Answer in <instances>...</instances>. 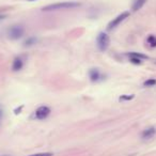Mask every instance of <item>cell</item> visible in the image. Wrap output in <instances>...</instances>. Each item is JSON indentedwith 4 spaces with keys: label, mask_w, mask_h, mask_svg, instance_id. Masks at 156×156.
Segmentation results:
<instances>
[{
    "label": "cell",
    "mask_w": 156,
    "mask_h": 156,
    "mask_svg": "<svg viewBox=\"0 0 156 156\" xmlns=\"http://www.w3.org/2000/svg\"><path fill=\"white\" fill-rule=\"evenodd\" d=\"M129 57H137V58H139V59H146V58L144 55L136 54V52H132V54H129Z\"/></svg>",
    "instance_id": "7c38bea8"
},
{
    "label": "cell",
    "mask_w": 156,
    "mask_h": 156,
    "mask_svg": "<svg viewBox=\"0 0 156 156\" xmlns=\"http://www.w3.org/2000/svg\"><path fill=\"white\" fill-rule=\"evenodd\" d=\"M156 133V129L154 128V127H150V128L146 129L143 133H142V138L143 139H150V138H152V137L155 135Z\"/></svg>",
    "instance_id": "8992f818"
},
{
    "label": "cell",
    "mask_w": 156,
    "mask_h": 156,
    "mask_svg": "<svg viewBox=\"0 0 156 156\" xmlns=\"http://www.w3.org/2000/svg\"><path fill=\"white\" fill-rule=\"evenodd\" d=\"M3 156H8V155H3Z\"/></svg>",
    "instance_id": "e0dca14e"
},
{
    "label": "cell",
    "mask_w": 156,
    "mask_h": 156,
    "mask_svg": "<svg viewBox=\"0 0 156 156\" xmlns=\"http://www.w3.org/2000/svg\"><path fill=\"white\" fill-rule=\"evenodd\" d=\"M130 61L135 64H140L141 63V59L137 58V57H130Z\"/></svg>",
    "instance_id": "4fadbf2b"
},
{
    "label": "cell",
    "mask_w": 156,
    "mask_h": 156,
    "mask_svg": "<svg viewBox=\"0 0 156 156\" xmlns=\"http://www.w3.org/2000/svg\"><path fill=\"white\" fill-rule=\"evenodd\" d=\"M148 43L151 45L152 47H156V38L154 35H150L148 38Z\"/></svg>",
    "instance_id": "8fae6325"
},
{
    "label": "cell",
    "mask_w": 156,
    "mask_h": 156,
    "mask_svg": "<svg viewBox=\"0 0 156 156\" xmlns=\"http://www.w3.org/2000/svg\"><path fill=\"white\" fill-rule=\"evenodd\" d=\"M54 154L52 153H38V154H32V155L29 156H52Z\"/></svg>",
    "instance_id": "9a60e30c"
},
{
    "label": "cell",
    "mask_w": 156,
    "mask_h": 156,
    "mask_svg": "<svg viewBox=\"0 0 156 156\" xmlns=\"http://www.w3.org/2000/svg\"><path fill=\"white\" fill-rule=\"evenodd\" d=\"M128 16H129V12H123L120 15H118L116 18H113V20L108 24V30H112V29H115V28H117L118 26L122 22H124Z\"/></svg>",
    "instance_id": "3957f363"
},
{
    "label": "cell",
    "mask_w": 156,
    "mask_h": 156,
    "mask_svg": "<svg viewBox=\"0 0 156 156\" xmlns=\"http://www.w3.org/2000/svg\"><path fill=\"white\" fill-rule=\"evenodd\" d=\"M24 34V28L22 26H13L9 29V37L13 40L20 39Z\"/></svg>",
    "instance_id": "277c9868"
},
{
    "label": "cell",
    "mask_w": 156,
    "mask_h": 156,
    "mask_svg": "<svg viewBox=\"0 0 156 156\" xmlns=\"http://www.w3.org/2000/svg\"><path fill=\"white\" fill-rule=\"evenodd\" d=\"M134 98V95H130V96H127V95H122L121 98H120V100H129Z\"/></svg>",
    "instance_id": "5bb4252c"
},
{
    "label": "cell",
    "mask_w": 156,
    "mask_h": 156,
    "mask_svg": "<svg viewBox=\"0 0 156 156\" xmlns=\"http://www.w3.org/2000/svg\"><path fill=\"white\" fill-rule=\"evenodd\" d=\"M146 2V0H135L134 3H133V11H138L140 10L142 7L144 5V3Z\"/></svg>",
    "instance_id": "52a82bcc"
},
{
    "label": "cell",
    "mask_w": 156,
    "mask_h": 156,
    "mask_svg": "<svg viewBox=\"0 0 156 156\" xmlns=\"http://www.w3.org/2000/svg\"><path fill=\"white\" fill-rule=\"evenodd\" d=\"M96 43H98V47L100 51H105L108 48L110 43V39L106 33H100L96 39Z\"/></svg>",
    "instance_id": "7a4b0ae2"
},
{
    "label": "cell",
    "mask_w": 156,
    "mask_h": 156,
    "mask_svg": "<svg viewBox=\"0 0 156 156\" xmlns=\"http://www.w3.org/2000/svg\"><path fill=\"white\" fill-rule=\"evenodd\" d=\"M90 78L92 81H98V79L102 78V75L98 72V70H91L90 71Z\"/></svg>",
    "instance_id": "ba28073f"
},
{
    "label": "cell",
    "mask_w": 156,
    "mask_h": 156,
    "mask_svg": "<svg viewBox=\"0 0 156 156\" xmlns=\"http://www.w3.org/2000/svg\"><path fill=\"white\" fill-rule=\"evenodd\" d=\"M5 17V15H0V20H3Z\"/></svg>",
    "instance_id": "2e32d148"
},
{
    "label": "cell",
    "mask_w": 156,
    "mask_h": 156,
    "mask_svg": "<svg viewBox=\"0 0 156 156\" xmlns=\"http://www.w3.org/2000/svg\"><path fill=\"white\" fill-rule=\"evenodd\" d=\"M79 3L73 2V1H68V2H60L49 4L43 8V11H57V10H66V9H73V8L79 7Z\"/></svg>",
    "instance_id": "6da1fadb"
},
{
    "label": "cell",
    "mask_w": 156,
    "mask_h": 156,
    "mask_svg": "<svg viewBox=\"0 0 156 156\" xmlns=\"http://www.w3.org/2000/svg\"><path fill=\"white\" fill-rule=\"evenodd\" d=\"M50 113V109L46 106H41L37 109L35 111V118L39 120H44L45 118L48 117V115Z\"/></svg>",
    "instance_id": "5b68a950"
},
{
    "label": "cell",
    "mask_w": 156,
    "mask_h": 156,
    "mask_svg": "<svg viewBox=\"0 0 156 156\" xmlns=\"http://www.w3.org/2000/svg\"><path fill=\"white\" fill-rule=\"evenodd\" d=\"M144 87H153V86L156 85V79H153V78H150L146 81H144Z\"/></svg>",
    "instance_id": "30bf717a"
},
{
    "label": "cell",
    "mask_w": 156,
    "mask_h": 156,
    "mask_svg": "<svg viewBox=\"0 0 156 156\" xmlns=\"http://www.w3.org/2000/svg\"><path fill=\"white\" fill-rule=\"evenodd\" d=\"M22 68V59H20V58H16L14 61H13V65H12L13 71H20Z\"/></svg>",
    "instance_id": "9c48e42d"
},
{
    "label": "cell",
    "mask_w": 156,
    "mask_h": 156,
    "mask_svg": "<svg viewBox=\"0 0 156 156\" xmlns=\"http://www.w3.org/2000/svg\"><path fill=\"white\" fill-rule=\"evenodd\" d=\"M30 1H32V0H30Z\"/></svg>",
    "instance_id": "ac0fdd59"
}]
</instances>
